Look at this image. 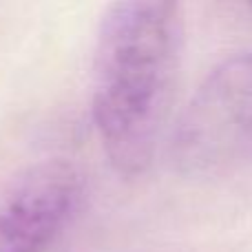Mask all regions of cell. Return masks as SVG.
<instances>
[{
  "label": "cell",
  "instance_id": "1",
  "mask_svg": "<svg viewBox=\"0 0 252 252\" xmlns=\"http://www.w3.org/2000/svg\"><path fill=\"white\" fill-rule=\"evenodd\" d=\"M182 56L175 2L109 4L93 60V122L111 166L126 177L153 161L173 102Z\"/></svg>",
  "mask_w": 252,
  "mask_h": 252
},
{
  "label": "cell",
  "instance_id": "2",
  "mask_svg": "<svg viewBox=\"0 0 252 252\" xmlns=\"http://www.w3.org/2000/svg\"><path fill=\"white\" fill-rule=\"evenodd\" d=\"M252 157V51L226 58L201 82L170 139L186 177H221Z\"/></svg>",
  "mask_w": 252,
  "mask_h": 252
},
{
  "label": "cell",
  "instance_id": "3",
  "mask_svg": "<svg viewBox=\"0 0 252 252\" xmlns=\"http://www.w3.org/2000/svg\"><path fill=\"white\" fill-rule=\"evenodd\" d=\"M84 177L66 159H47L0 179V252H44L80 206Z\"/></svg>",
  "mask_w": 252,
  "mask_h": 252
},
{
  "label": "cell",
  "instance_id": "4",
  "mask_svg": "<svg viewBox=\"0 0 252 252\" xmlns=\"http://www.w3.org/2000/svg\"><path fill=\"white\" fill-rule=\"evenodd\" d=\"M250 11H252V4H250Z\"/></svg>",
  "mask_w": 252,
  "mask_h": 252
}]
</instances>
